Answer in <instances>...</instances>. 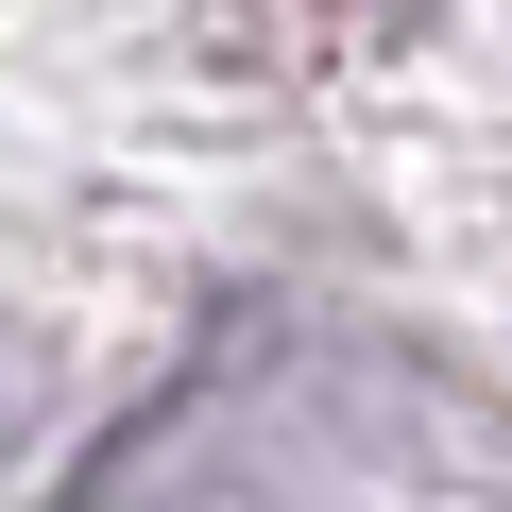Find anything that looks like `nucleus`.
<instances>
[{
	"mask_svg": "<svg viewBox=\"0 0 512 512\" xmlns=\"http://www.w3.org/2000/svg\"><path fill=\"white\" fill-rule=\"evenodd\" d=\"M69 512H512V410L359 325H256Z\"/></svg>",
	"mask_w": 512,
	"mask_h": 512,
	"instance_id": "1",
	"label": "nucleus"
},
{
	"mask_svg": "<svg viewBox=\"0 0 512 512\" xmlns=\"http://www.w3.org/2000/svg\"><path fill=\"white\" fill-rule=\"evenodd\" d=\"M342 18H376V35H410V18H427V0H342Z\"/></svg>",
	"mask_w": 512,
	"mask_h": 512,
	"instance_id": "2",
	"label": "nucleus"
},
{
	"mask_svg": "<svg viewBox=\"0 0 512 512\" xmlns=\"http://www.w3.org/2000/svg\"><path fill=\"white\" fill-rule=\"evenodd\" d=\"M0 393H18V376H0Z\"/></svg>",
	"mask_w": 512,
	"mask_h": 512,
	"instance_id": "3",
	"label": "nucleus"
}]
</instances>
